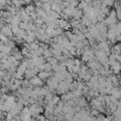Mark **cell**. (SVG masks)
Returning <instances> with one entry per match:
<instances>
[{"label": "cell", "mask_w": 121, "mask_h": 121, "mask_svg": "<svg viewBox=\"0 0 121 121\" xmlns=\"http://www.w3.org/2000/svg\"><path fill=\"white\" fill-rule=\"evenodd\" d=\"M12 118H13L12 113H11L10 112H7V114H6V119H7V120H10V119H12Z\"/></svg>", "instance_id": "19"}, {"label": "cell", "mask_w": 121, "mask_h": 121, "mask_svg": "<svg viewBox=\"0 0 121 121\" xmlns=\"http://www.w3.org/2000/svg\"><path fill=\"white\" fill-rule=\"evenodd\" d=\"M78 1H77V0H72L71 2H70V5H72L73 7H78Z\"/></svg>", "instance_id": "20"}, {"label": "cell", "mask_w": 121, "mask_h": 121, "mask_svg": "<svg viewBox=\"0 0 121 121\" xmlns=\"http://www.w3.org/2000/svg\"><path fill=\"white\" fill-rule=\"evenodd\" d=\"M87 5H88V3H87L85 0H81V1H79L78 5V8L79 9H82V10H83V9H85V8L87 7Z\"/></svg>", "instance_id": "10"}, {"label": "cell", "mask_w": 121, "mask_h": 121, "mask_svg": "<svg viewBox=\"0 0 121 121\" xmlns=\"http://www.w3.org/2000/svg\"><path fill=\"white\" fill-rule=\"evenodd\" d=\"M42 9L44 10V11H49L50 9H51V5L48 3V2H46V3H43V7H42Z\"/></svg>", "instance_id": "14"}, {"label": "cell", "mask_w": 121, "mask_h": 121, "mask_svg": "<svg viewBox=\"0 0 121 121\" xmlns=\"http://www.w3.org/2000/svg\"><path fill=\"white\" fill-rule=\"evenodd\" d=\"M1 20H2V18H1V17H0V23H1Z\"/></svg>", "instance_id": "26"}, {"label": "cell", "mask_w": 121, "mask_h": 121, "mask_svg": "<svg viewBox=\"0 0 121 121\" xmlns=\"http://www.w3.org/2000/svg\"><path fill=\"white\" fill-rule=\"evenodd\" d=\"M7 5V0H0V7H4Z\"/></svg>", "instance_id": "22"}, {"label": "cell", "mask_w": 121, "mask_h": 121, "mask_svg": "<svg viewBox=\"0 0 121 121\" xmlns=\"http://www.w3.org/2000/svg\"><path fill=\"white\" fill-rule=\"evenodd\" d=\"M45 81H46V85H47L48 87H50V88L57 89V88H58V86H59V81H58V80H56V79L54 78V77H53V76H52V77H49Z\"/></svg>", "instance_id": "4"}, {"label": "cell", "mask_w": 121, "mask_h": 121, "mask_svg": "<svg viewBox=\"0 0 121 121\" xmlns=\"http://www.w3.org/2000/svg\"><path fill=\"white\" fill-rule=\"evenodd\" d=\"M43 56L45 58V59H47V58H50V57H53V53H52V51H51V49H49V48H46V49H44L43 50Z\"/></svg>", "instance_id": "9"}, {"label": "cell", "mask_w": 121, "mask_h": 121, "mask_svg": "<svg viewBox=\"0 0 121 121\" xmlns=\"http://www.w3.org/2000/svg\"><path fill=\"white\" fill-rule=\"evenodd\" d=\"M45 60H46V59L43 55L33 57V63L35 64V66L36 65H40V64H43L45 62Z\"/></svg>", "instance_id": "6"}, {"label": "cell", "mask_w": 121, "mask_h": 121, "mask_svg": "<svg viewBox=\"0 0 121 121\" xmlns=\"http://www.w3.org/2000/svg\"><path fill=\"white\" fill-rule=\"evenodd\" d=\"M34 119H37V120H45L46 119V117H45V115L43 113V114H38L37 116H35V118Z\"/></svg>", "instance_id": "18"}, {"label": "cell", "mask_w": 121, "mask_h": 121, "mask_svg": "<svg viewBox=\"0 0 121 121\" xmlns=\"http://www.w3.org/2000/svg\"><path fill=\"white\" fill-rule=\"evenodd\" d=\"M0 31H1V33H3L5 36L9 37V39L14 35L13 32H12V30H11V27H10L9 24H8V25H6V26L4 25V26H2V28L0 29Z\"/></svg>", "instance_id": "2"}, {"label": "cell", "mask_w": 121, "mask_h": 121, "mask_svg": "<svg viewBox=\"0 0 121 121\" xmlns=\"http://www.w3.org/2000/svg\"><path fill=\"white\" fill-rule=\"evenodd\" d=\"M38 75V71L35 69V68H26V73H25V78H28V79H30L31 78H33V77H35V76H37Z\"/></svg>", "instance_id": "5"}, {"label": "cell", "mask_w": 121, "mask_h": 121, "mask_svg": "<svg viewBox=\"0 0 121 121\" xmlns=\"http://www.w3.org/2000/svg\"><path fill=\"white\" fill-rule=\"evenodd\" d=\"M2 94H3V93H2V90H1V88H0V97H1V95H2Z\"/></svg>", "instance_id": "25"}, {"label": "cell", "mask_w": 121, "mask_h": 121, "mask_svg": "<svg viewBox=\"0 0 121 121\" xmlns=\"http://www.w3.org/2000/svg\"><path fill=\"white\" fill-rule=\"evenodd\" d=\"M6 44H7L9 47H10L11 49H12V48H14V47L16 46V43H15L13 40H11V39H9V41L6 43Z\"/></svg>", "instance_id": "13"}, {"label": "cell", "mask_w": 121, "mask_h": 121, "mask_svg": "<svg viewBox=\"0 0 121 121\" xmlns=\"http://www.w3.org/2000/svg\"><path fill=\"white\" fill-rule=\"evenodd\" d=\"M44 70L47 71V72H50V71L53 70L52 64H51L49 61H45V62H44Z\"/></svg>", "instance_id": "12"}, {"label": "cell", "mask_w": 121, "mask_h": 121, "mask_svg": "<svg viewBox=\"0 0 121 121\" xmlns=\"http://www.w3.org/2000/svg\"><path fill=\"white\" fill-rule=\"evenodd\" d=\"M2 58H4V53H3V52H0V60H1Z\"/></svg>", "instance_id": "23"}, {"label": "cell", "mask_w": 121, "mask_h": 121, "mask_svg": "<svg viewBox=\"0 0 121 121\" xmlns=\"http://www.w3.org/2000/svg\"><path fill=\"white\" fill-rule=\"evenodd\" d=\"M102 4L107 6V7H112L114 4V0H104L102 2Z\"/></svg>", "instance_id": "15"}, {"label": "cell", "mask_w": 121, "mask_h": 121, "mask_svg": "<svg viewBox=\"0 0 121 121\" xmlns=\"http://www.w3.org/2000/svg\"><path fill=\"white\" fill-rule=\"evenodd\" d=\"M74 60H75V65H78V66L81 65V61L78 59H74Z\"/></svg>", "instance_id": "21"}, {"label": "cell", "mask_w": 121, "mask_h": 121, "mask_svg": "<svg viewBox=\"0 0 121 121\" xmlns=\"http://www.w3.org/2000/svg\"><path fill=\"white\" fill-rule=\"evenodd\" d=\"M31 1H33V0H25V2H26V4H29V3L31 2Z\"/></svg>", "instance_id": "24"}, {"label": "cell", "mask_w": 121, "mask_h": 121, "mask_svg": "<svg viewBox=\"0 0 121 121\" xmlns=\"http://www.w3.org/2000/svg\"><path fill=\"white\" fill-rule=\"evenodd\" d=\"M19 26H20V28L26 30V29H28V22L21 21V22H20V24H19Z\"/></svg>", "instance_id": "11"}, {"label": "cell", "mask_w": 121, "mask_h": 121, "mask_svg": "<svg viewBox=\"0 0 121 121\" xmlns=\"http://www.w3.org/2000/svg\"><path fill=\"white\" fill-rule=\"evenodd\" d=\"M21 52H22V54L24 55V57H26V56H27V54L29 53V49H28V48H26V46H23V47H22Z\"/></svg>", "instance_id": "17"}, {"label": "cell", "mask_w": 121, "mask_h": 121, "mask_svg": "<svg viewBox=\"0 0 121 121\" xmlns=\"http://www.w3.org/2000/svg\"><path fill=\"white\" fill-rule=\"evenodd\" d=\"M25 9H26V12L27 14H30V12H32V11H35V10H36V6L31 5V4H28V5L25 8Z\"/></svg>", "instance_id": "8"}, {"label": "cell", "mask_w": 121, "mask_h": 121, "mask_svg": "<svg viewBox=\"0 0 121 121\" xmlns=\"http://www.w3.org/2000/svg\"><path fill=\"white\" fill-rule=\"evenodd\" d=\"M29 81H30V84L32 86H40V87H43L44 85V81L39 76H35V77L31 78L29 79Z\"/></svg>", "instance_id": "3"}, {"label": "cell", "mask_w": 121, "mask_h": 121, "mask_svg": "<svg viewBox=\"0 0 121 121\" xmlns=\"http://www.w3.org/2000/svg\"><path fill=\"white\" fill-rule=\"evenodd\" d=\"M60 100V97L59 96V95H54V96H53V98H52V100H51V102L54 104V105H57L58 104V102Z\"/></svg>", "instance_id": "16"}, {"label": "cell", "mask_w": 121, "mask_h": 121, "mask_svg": "<svg viewBox=\"0 0 121 121\" xmlns=\"http://www.w3.org/2000/svg\"><path fill=\"white\" fill-rule=\"evenodd\" d=\"M77 103L81 107V108H83V107H86V106H88V100H87V98L86 97H84L83 95H81L78 99V101H77Z\"/></svg>", "instance_id": "7"}, {"label": "cell", "mask_w": 121, "mask_h": 121, "mask_svg": "<svg viewBox=\"0 0 121 121\" xmlns=\"http://www.w3.org/2000/svg\"><path fill=\"white\" fill-rule=\"evenodd\" d=\"M29 107V111H30V113L33 117V119L35 118V116H37L38 114H40L42 112H43V107L37 103H34V104H31L28 106Z\"/></svg>", "instance_id": "1"}]
</instances>
